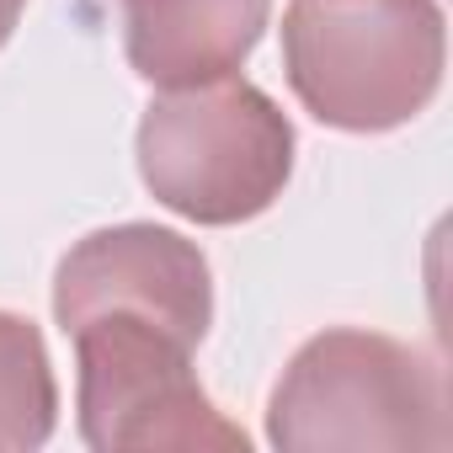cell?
Here are the masks:
<instances>
[{"label":"cell","instance_id":"1","mask_svg":"<svg viewBox=\"0 0 453 453\" xmlns=\"http://www.w3.org/2000/svg\"><path fill=\"white\" fill-rule=\"evenodd\" d=\"M448 65L437 0H288L283 75L310 118L389 134L426 112Z\"/></svg>","mask_w":453,"mask_h":453},{"label":"cell","instance_id":"2","mask_svg":"<svg viewBox=\"0 0 453 453\" xmlns=\"http://www.w3.org/2000/svg\"><path fill=\"white\" fill-rule=\"evenodd\" d=\"M448 437L437 363L352 326L310 336L267 405V442L283 453H416Z\"/></svg>","mask_w":453,"mask_h":453},{"label":"cell","instance_id":"3","mask_svg":"<svg viewBox=\"0 0 453 453\" xmlns=\"http://www.w3.org/2000/svg\"><path fill=\"white\" fill-rule=\"evenodd\" d=\"M139 176L160 208L192 224H246L294 176V123L241 75L176 86L139 118Z\"/></svg>","mask_w":453,"mask_h":453},{"label":"cell","instance_id":"4","mask_svg":"<svg viewBox=\"0 0 453 453\" xmlns=\"http://www.w3.org/2000/svg\"><path fill=\"white\" fill-rule=\"evenodd\" d=\"M81 368V437L96 453H155V448H230L246 453V432L224 421L192 373V342L171 326L102 310L65 331Z\"/></svg>","mask_w":453,"mask_h":453},{"label":"cell","instance_id":"5","mask_svg":"<svg viewBox=\"0 0 453 453\" xmlns=\"http://www.w3.org/2000/svg\"><path fill=\"white\" fill-rule=\"evenodd\" d=\"M102 310H134L203 342L213 326V273L197 241L160 224H112L75 241L54 273V320L75 331Z\"/></svg>","mask_w":453,"mask_h":453},{"label":"cell","instance_id":"6","mask_svg":"<svg viewBox=\"0 0 453 453\" xmlns=\"http://www.w3.org/2000/svg\"><path fill=\"white\" fill-rule=\"evenodd\" d=\"M139 81L176 91L235 75L267 33L273 0H118Z\"/></svg>","mask_w":453,"mask_h":453},{"label":"cell","instance_id":"7","mask_svg":"<svg viewBox=\"0 0 453 453\" xmlns=\"http://www.w3.org/2000/svg\"><path fill=\"white\" fill-rule=\"evenodd\" d=\"M59 384L43 331L27 315L0 310V453H33L54 437Z\"/></svg>","mask_w":453,"mask_h":453},{"label":"cell","instance_id":"8","mask_svg":"<svg viewBox=\"0 0 453 453\" xmlns=\"http://www.w3.org/2000/svg\"><path fill=\"white\" fill-rule=\"evenodd\" d=\"M22 12H27V0H0V49L12 43V33H17Z\"/></svg>","mask_w":453,"mask_h":453}]
</instances>
